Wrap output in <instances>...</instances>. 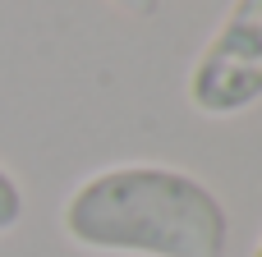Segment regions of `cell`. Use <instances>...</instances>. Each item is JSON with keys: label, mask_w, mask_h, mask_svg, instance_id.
<instances>
[{"label": "cell", "mask_w": 262, "mask_h": 257, "mask_svg": "<svg viewBox=\"0 0 262 257\" xmlns=\"http://www.w3.org/2000/svg\"><path fill=\"white\" fill-rule=\"evenodd\" d=\"M60 221L78 248L134 257H221L230 235L221 198L170 166H115L92 175L69 193Z\"/></svg>", "instance_id": "1"}, {"label": "cell", "mask_w": 262, "mask_h": 257, "mask_svg": "<svg viewBox=\"0 0 262 257\" xmlns=\"http://www.w3.org/2000/svg\"><path fill=\"white\" fill-rule=\"evenodd\" d=\"M262 97V0H235L189 74L203 115H239Z\"/></svg>", "instance_id": "2"}, {"label": "cell", "mask_w": 262, "mask_h": 257, "mask_svg": "<svg viewBox=\"0 0 262 257\" xmlns=\"http://www.w3.org/2000/svg\"><path fill=\"white\" fill-rule=\"evenodd\" d=\"M18 221H23V189H18V179L0 166V235H9Z\"/></svg>", "instance_id": "3"}, {"label": "cell", "mask_w": 262, "mask_h": 257, "mask_svg": "<svg viewBox=\"0 0 262 257\" xmlns=\"http://www.w3.org/2000/svg\"><path fill=\"white\" fill-rule=\"evenodd\" d=\"M111 5H120V9H124V14H134V18H152L161 0H111Z\"/></svg>", "instance_id": "4"}, {"label": "cell", "mask_w": 262, "mask_h": 257, "mask_svg": "<svg viewBox=\"0 0 262 257\" xmlns=\"http://www.w3.org/2000/svg\"><path fill=\"white\" fill-rule=\"evenodd\" d=\"M253 257H262V239H258V248H253Z\"/></svg>", "instance_id": "5"}]
</instances>
